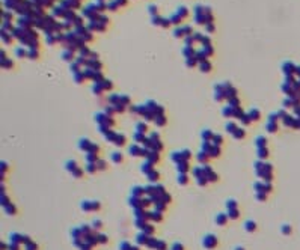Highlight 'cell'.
I'll return each instance as SVG.
<instances>
[{"label":"cell","mask_w":300,"mask_h":250,"mask_svg":"<svg viewBox=\"0 0 300 250\" xmlns=\"http://www.w3.org/2000/svg\"><path fill=\"white\" fill-rule=\"evenodd\" d=\"M193 33H195L193 32V27L189 26V24H186V26H181V27L175 29L173 36L175 38H186V36H190V35H193Z\"/></svg>","instance_id":"cell-1"},{"label":"cell","mask_w":300,"mask_h":250,"mask_svg":"<svg viewBox=\"0 0 300 250\" xmlns=\"http://www.w3.org/2000/svg\"><path fill=\"white\" fill-rule=\"evenodd\" d=\"M100 202H97V200H92V202H87V200H85L83 203H82V209H85V211H97V209H100Z\"/></svg>","instance_id":"cell-2"},{"label":"cell","mask_w":300,"mask_h":250,"mask_svg":"<svg viewBox=\"0 0 300 250\" xmlns=\"http://www.w3.org/2000/svg\"><path fill=\"white\" fill-rule=\"evenodd\" d=\"M204 176L207 178L208 181H211V182H216V181L219 179L217 173H216L211 167H208V166H204Z\"/></svg>","instance_id":"cell-3"},{"label":"cell","mask_w":300,"mask_h":250,"mask_svg":"<svg viewBox=\"0 0 300 250\" xmlns=\"http://www.w3.org/2000/svg\"><path fill=\"white\" fill-rule=\"evenodd\" d=\"M217 238H216V235H207L205 238H204V247L205 249H214L216 246H217Z\"/></svg>","instance_id":"cell-4"},{"label":"cell","mask_w":300,"mask_h":250,"mask_svg":"<svg viewBox=\"0 0 300 250\" xmlns=\"http://www.w3.org/2000/svg\"><path fill=\"white\" fill-rule=\"evenodd\" d=\"M296 65H293L291 62H285L284 65H282V71H284V74L287 75V77H290L291 74H294L296 73Z\"/></svg>","instance_id":"cell-5"},{"label":"cell","mask_w":300,"mask_h":250,"mask_svg":"<svg viewBox=\"0 0 300 250\" xmlns=\"http://www.w3.org/2000/svg\"><path fill=\"white\" fill-rule=\"evenodd\" d=\"M15 54H17V57H26L29 54V50H26L24 45H18L15 48Z\"/></svg>","instance_id":"cell-6"},{"label":"cell","mask_w":300,"mask_h":250,"mask_svg":"<svg viewBox=\"0 0 300 250\" xmlns=\"http://www.w3.org/2000/svg\"><path fill=\"white\" fill-rule=\"evenodd\" d=\"M176 169H178V172L180 173H187L189 172V161H181V163H178L176 164Z\"/></svg>","instance_id":"cell-7"},{"label":"cell","mask_w":300,"mask_h":250,"mask_svg":"<svg viewBox=\"0 0 300 250\" xmlns=\"http://www.w3.org/2000/svg\"><path fill=\"white\" fill-rule=\"evenodd\" d=\"M74 51L73 50H68V48H65V51L62 53V59L64 60H66V62H71L73 59H74Z\"/></svg>","instance_id":"cell-8"},{"label":"cell","mask_w":300,"mask_h":250,"mask_svg":"<svg viewBox=\"0 0 300 250\" xmlns=\"http://www.w3.org/2000/svg\"><path fill=\"white\" fill-rule=\"evenodd\" d=\"M248 115H249V118H250L252 122H253V121H259V118H261V112L257 110V109H252Z\"/></svg>","instance_id":"cell-9"},{"label":"cell","mask_w":300,"mask_h":250,"mask_svg":"<svg viewBox=\"0 0 300 250\" xmlns=\"http://www.w3.org/2000/svg\"><path fill=\"white\" fill-rule=\"evenodd\" d=\"M91 145H92V142L91 140H86V139H82L80 140V143H78V148L80 149H83V151H89V148H91Z\"/></svg>","instance_id":"cell-10"},{"label":"cell","mask_w":300,"mask_h":250,"mask_svg":"<svg viewBox=\"0 0 300 250\" xmlns=\"http://www.w3.org/2000/svg\"><path fill=\"white\" fill-rule=\"evenodd\" d=\"M113 143L116 145V146H124V145H125V136L116 134V137H115V140H113Z\"/></svg>","instance_id":"cell-11"},{"label":"cell","mask_w":300,"mask_h":250,"mask_svg":"<svg viewBox=\"0 0 300 250\" xmlns=\"http://www.w3.org/2000/svg\"><path fill=\"white\" fill-rule=\"evenodd\" d=\"M154 121H155V125H157V127H163V125H166V122H167L164 115H158V116H155V119H154Z\"/></svg>","instance_id":"cell-12"},{"label":"cell","mask_w":300,"mask_h":250,"mask_svg":"<svg viewBox=\"0 0 300 250\" xmlns=\"http://www.w3.org/2000/svg\"><path fill=\"white\" fill-rule=\"evenodd\" d=\"M228 219H229V217L226 216V214H219V216L216 217V223H217V225L225 226V225H226V221H228Z\"/></svg>","instance_id":"cell-13"},{"label":"cell","mask_w":300,"mask_h":250,"mask_svg":"<svg viewBox=\"0 0 300 250\" xmlns=\"http://www.w3.org/2000/svg\"><path fill=\"white\" fill-rule=\"evenodd\" d=\"M244 229L248 232H255V230H257V223L252 221V220H248V221H246V225H244Z\"/></svg>","instance_id":"cell-14"},{"label":"cell","mask_w":300,"mask_h":250,"mask_svg":"<svg viewBox=\"0 0 300 250\" xmlns=\"http://www.w3.org/2000/svg\"><path fill=\"white\" fill-rule=\"evenodd\" d=\"M169 20H171V23H172V24H175V26H180V24L183 23V18H181V17H180L178 14H176V12H175L173 15H171V17H169Z\"/></svg>","instance_id":"cell-15"},{"label":"cell","mask_w":300,"mask_h":250,"mask_svg":"<svg viewBox=\"0 0 300 250\" xmlns=\"http://www.w3.org/2000/svg\"><path fill=\"white\" fill-rule=\"evenodd\" d=\"M199 68H201L202 73H210V71H211V64H210L208 60L201 62V64H199Z\"/></svg>","instance_id":"cell-16"},{"label":"cell","mask_w":300,"mask_h":250,"mask_svg":"<svg viewBox=\"0 0 300 250\" xmlns=\"http://www.w3.org/2000/svg\"><path fill=\"white\" fill-rule=\"evenodd\" d=\"M12 33H9V32H5V30H2V41H5L6 44H11L12 42Z\"/></svg>","instance_id":"cell-17"},{"label":"cell","mask_w":300,"mask_h":250,"mask_svg":"<svg viewBox=\"0 0 300 250\" xmlns=\"http://www.w3.org/2000/svg\"><path fill=\"white\" fill-rule=\"evenodd\" d=\"M110 160H112L113 163H121V161H122V154L118 152V151H116V152H112Z\"/></svg>","instance_id":"cell-18"},{"label":"cell","mask_w":300,"mask_h":250,"mask_svg":"<svg viewBox=\"0 0 300 250\" xmlns=\"http://www.w3.org/2000/svg\"><path fill=\"white\" fill-rule=\"evenodd\" d=\"M146 157H148V161L154 164V163L157 161V160H158V152H155V151H151V152H149Z\"/></svg>","instance_id":"cell-19"},{"label":"cell","mask_w":300,"mask_h":250,"mask_svg":"<svg viewBox=\"0 0 300 250\" xmlns=\"http://www.w3.org/2000/svg\"><path fill=\"white\" fill-rule=\"evenodd\" d=\"M158 178H160V173H158L157 170H152V172H149V173H148V179L151 181V182L158 181Z\"/></svg>","instance_id":"cell-20"},{"label":"cell","mask_w":300,"mask_h":250,"mask_svg":"<svg viewBox=\"0 0 300 250\" xmlns=\"http://www.w3.org/2000/svg\"><path fill=\"white\" fill-rule=\"evenodd\" d=\"M176 14H178L181 18L184 20V18H186V17L189 15V11H187V8H186V6H180V8H178V11H176Z\"/></svg>","instance_id":"cell-21"},{"label":"cell","mask_w":300,"mask_h":250,"mask_svg":"<svg viewBox=\"0 0 300 250\" xmlns=\"http://www.w3.org/2000/svg\"><path fill=\"white\" fill-rule=\"evenodd\" d=\"M228 217H229V219H234V220H237L238 217H240V212H238V209H237V208H234V209H228Z\"/></svg>","instance_id":"cell-22"},{"label":"cell","mask_w":300,"mask_h":250,"mask_svg":"<svg viewBox=\"0 0 300 250\" xmlns=\"http://www.w3.org/2000/svg\"><path fill=\"white\" fill-rule=\"evenodd\" d=\"M27 57H30V59H38V57H39V50H38V48H29Z\"/></svg>","instance_id":"cell-23"},{"label":"cell","mask_w":300,"mask_h":250,"mask_svg":"<svg viewBox=\"0 0 300 250\" xmlns=\"http://www.w3.org/2000/svg\"><path fill=\"white\" fill-rule=\"evenodd\" d=\"M258 157H259L261 160L267 158V157H269V149H267V148H258Z\"/></svg>","instance_id":"cell-24"},{"label":"cell","mask_w":300,"mask_h":250,"mask_svg":"<svg viewBox=\"0 0 300 250\" xmlns=\"http://www.w3.org/2000/svg\"><path fill=\"white\" fill-rule=\"evenodd\" d=\"M178 182H180V185H186V184L189 182V176H187V173H180V176H178Z\"/></svg>","instance_id":"cell-25"},{"label":"cell","mask_w":300,"mask_h":250,"mask_svg":"<svg viewBox=\"0 0 300 250\" xmlns=\"http://www.w3.org/2000/svg\"><path fill=\"white\" fill-rule=\"evenodd\" d=\"M142 166H143V167H142V172L146 173V175H148L149 172H152V170H154V169H152V163H149V161H148V163H143Z\"/></svg>","instance_id":"cell-26"},{"label":"cell","mask_w":300,"mask_h":250,"mask_svg":"<svg viewBox=\"0 0 300 250\" xmlns=\"http://www.w3.org/2000/svg\"><path fill=\"white\" fill-rule=\"evenodd\" d=\"M237 128H238V127H237L234 122H228V124H226V131L229 133V134H234Z\"/></svg>","instance_id":"cell-27"},{"label":"cell","mask_w":300,"mask_h":250,"mask_svg":"<svg viewBox=\"0 0 300 250\" xmlns=\"http://www.w3.org/2000/svg\"><path fill=\"white\" fill-rule=\"evenodd\" d=\"M213 137H214V134H213V131H211V130H205L204 133H202V139H204L205 142H207V139L213 140Z\"/></svg>","instance_id":"cell-28"},{"label":"cell","mask_w":300,"mask_h":250,"mask_svg":"<svg viewBox=\"0 0 300 250\" xmlns=\"http://www.w3.org/2000/svg\"><path fill=\"white\" fill-rule=\"evenodd\" d=\"M196 64H198L196 57H186V65H187L189 68H193V66H196Z\"/></svg>","instance_id":"cell-29"},{"label":"cell","mask_w":300,"mask_h":250,"mask_svg":"<svg viewBox=\"0 0 300 250\" xmlns=\"http://www.w3.org/2000/svg\"><path fill=\"white\" fill-rule=\"evenodd\" d=\"M118 8H119V5H118L116 0H112V2L107 3V11H116Z\"/></svg>","instance_id":"cell-30"},{"label":"cell","mask_w":300,"mask_h":250,"mask_svg":"<svg viewBox=\"0 0 300 250\" xmlns=\"http://www.w3.org/2000/svg\"><path fill=\"white\" fill-rule=\"evenodd\" d=\"M97 170H98V167H97V163H89L86 166V172H89V173H95Z\"/></svg>","instance_id":"cell-31"},{"label":"cell","mask_w":300,"mask_h":250,"mask_svg":"<svg viewBox=\"0 0 300 250\" xmlns=\"http://www.w3.org/2000/svg\"><path fill=\"white\" fill-rule=\"evenodd\" d=\"M255 145H257L258 148H266V137H258L257 140H255Z\"/></svg>","instance_id":"cell-32"},{"label":"cell","mask_w":300,"mask_h":250,"mask_svg":"<svg viewBox=\"0 0 300 250\" xmlns=\"http://www.w3.org/2000/svg\"><path fill=\"white\" fill-rule=\"evenodd\" d=\"M97 240H98L100 244H107V243H109L107 237H106L104 234H97Z\"/></svg>","instance_id":"cell-33"},{"label":"cell","mask_w":300,"mask_h":250,"mask_svg":"<svg viewBox=\"0 0 300 250\" xmlns=\"http://www.w3.org/2000/svg\"><path fill=\"white\" fill-rule=\"evenodd\" d=\"M74 78L77 80V83H83V80H85L86 77H85V74H83V71H78V73L74 74Z\"/></svg>","instance_id":"cell-34"},{"label":"cell","mask_w":300,"mask_h":250,"mask_svg":"<svg viewBox=\"0 0 300 250\" xmlns=\"http://www.w3.org/2000/svg\"><path fill=\"white\" fill-rule=\"evenodd\" d=\"M244 134H246V133H244V130H243V128H237V130H235V133H234L232 136H234L235 139H243V137H244Z\"/></svg>","instance_id":"cell-35"},{"label":"cell","mask_w":300,"mask_h":250,"mask_svg":"<svg viewBox=\"0 0 300 250\" xmlns=\"http://www.w3.org/2000/svg\"><path fill=\"white\" fill-rule=\"evenodd\" d=\"M163 17H160V15H155V17H152V24L154 26H162L163 24Z\"/></svg>","instance_id":"cell-36"},{"label":"cell","mask_w":300,"mask_h":250,"mask_svg":"<svg viewBox=\"0 0 300 250\" xmlns=\"http://www.w3.org/2000/svg\"><path fill=\"white\" fill-rule=\"evenodd\" d=\"M2 68H12V60L9 57L2 59Z\"/></svg>","instance_id":"cell-37"},{"label":"cell","mask_w":300,"mask_h":250,"mask_svg":"<svg viewBox=\"0 0 300 250\" xmlns=\"http://www.w3.org/2000/svg\"><path fill=\"white\" fill-rule=\"evenodd\" d=\"M210 155H211V157H219V155H220V146H216V145H214L213 148H211V151H210Z\"/></svg>","instance_id":"cell-38"},{"label":"cell","mask_w":300,"mask_h":250,"mask_svg":"<svg viewBox=\"0 0 300 250\" xmlns=\"http://www.w3.org/2000/svg\"><path fill=\"white\" fill-rule=\"evenodd\" d=\"M145 193V189H142V187H136V189H133V194L136 196V198H140Z\"/></svg>","instance_id":"cell-39"},{"label":"cell","mask_w":300,"mask_h":250,"mask_svg":"<svg viewBox=\"0 0 300 250\" xmlns=\"http://www.w3.org/2000/svg\"><path fill=\"white\" fill-rule=\"evenodd\" d=\"M77 167H78V166H77V163H76V161H68V163H66V169H68V170L71 172V173L76 170Z\"/></svg>","instance_id":"cell-40"},{"label":"cell","mask_w":300,"mask_h":250,"mask_svg":"<svg viewBox=\"0 0 300 250\" xmlns=\"http://www.w3.org/2000/svg\"><path fill=\"white\" fill-rule=\"evenodd\" d=\"M101 86L104 87V91H109V89H112V86H113V84H112L110 80H106V78H104L103 82H101Z\"/></svg>","instance_id":"cell-41"},{"label":"cell","mask_w":300,"mask_h":250,"mask_svg":"<svg viewBox=\"0 0 300 250\" xmlns=\"http://www.w3.org/2000/svg\"><path fill=\"white\" fill-rule=\"evenodd\" d=\"M134 140H137V143H140V142H145L146 137H145L143 133H136V134H134Z\"/></svg>","instance_id":"cell-42"},{"label":"cell","mask_w":300,"mask_h":250,"mask_svg":"<svg viewBox=\"0 0 300 250\" xmlns=\"http://www.w3.org/2000/svg\"><path fill=\"white\" fill-rule=\"evenodd\" d=\"M213 142H214V145H216V146H220V145H222V142H223V137H222V136H219V134H214Z\"/></svg>","instance_id":"cell-43"},{"label":"cell","mask_w":300,"mask_h":250,"mask_svg":"<svg viewBox=\"0 0 300 250\" xmlns=\"http://www.w3.org/2000/svg\"><path fill=\"white\" fill-rule=\"evenodd\" d=\"M136 128H137V133H146V125L145 124H142V122H139V124H136Z\"/></svg>","instance_id":"cell-44"},{"label":"cell","mask_w":300,"mask_h":250,"mask_svg":"<svg viewBox=\"0 0 300 250\" xmlns=\"http://www.w3.org/2000/svg\"><path fill=\"white\" fill-rule=\"evenodd\" d=\"M198 160H199L201 163H204L205 160H208V154H207V152H204V151H201V152L198 154Z\"/></svg>","instance_id":"cell-45"},{"label":"cell","mask_w":300,"mask_h":250,"mask_svg":"<svg viewBox=\"0 0 300 250\" xmlns=\"http://www.w3.org/2000/svg\"><path fill=\"white\" fill-rule=\"evenodd\" d=\"M240 122H241L243 125H249L252 121H250V118H249V115H243L241 118H240Z\"/></svg>","instance_id":"cell-46"},{"label":"cell","mask_w":300,"mask_h":250,"mask_svg":"<svg viewBox=\"0 0 300 250\" xmlns=\"http://www.w3.org/2000/svg\"><path fill=\"white\" fill-rule=\"evenodd\" d=\"M26 249H27V250H36V249H38V244L33 243V241L30 240L29 243H26Z\"/></svg>","instance_id":"cell-47"},{"label":"cell","mask_w":300,"mask_h":250,"mask_svg":"<svg viewBox=\"0 0 300 250\" xmlns=\"http://www.w3.org/2000/svg\"><path fill=\"white\" fill-rule=\"evenodd\" d=\"M148 12L151 14L152 17L158 15V11H157V6H155V5H151V6H148Z\"/></svg>","instance_id":"cell-48"},{"label":"cell","mask_w":300,"mask_h":250,"mask_svg":"<svg viewBox=\"0 0 300 250\" xmlns=\"http://www.w3.org/2000/svg\"><path fill=\"white\" fill-rule=\"evenodd\" d=\"M97 167H98V170H104V169L107 167V163H106L104 160H98V161H97Z\"/></svg>","instance_id":"cell-49"},{"label":"cell","mask_w":300,"mask_h":250,"mask_svg":"<svg viewBox=\"0 0 300 250\" xmlns=\"http://www.w3.org/2000/svg\"><path fill=\"white\" fill-rule=\"evenodd\" d=\"M205 30H207L208 33H213V32L216 30V26H214V23H208V24H205Z\"/></svg>","instance_id":"cell-50"},{"label":"cell","mask_w":300,"mask_h":250,"mask_svg":"<svg viewBox=\"0 0 300 250\" xmlns=\"http://www.w3.org/2000/svg\"><path fill=\"white\" fill-rule=\"evenodd\" d=\"M276 128H278L276 122H269V124H267V130H269L270 133H275V131H276Z\"/></svg>","instance_id":"cell-51"},{"label":"cell","mask_w":300,"mask_h":250,"mask_svg":"<svg viewBox=\"0 0 300 250\" xmlns=\"http://www.w3.org/2000/svg\"><path fill=\"white\" fill-rule=\"evenodd\" d=\"M100 151V146L97 145V143H92L91 145V148H89V151H87V152H91V154H97Z\"/></svg>","instance_id":"cell-52"},{"label":"cell","mask_w":300,"mask_h":250,"mask_svg":"<svg viewBox=\"0 0 300 250\" xmlns=\"http://www.w3.org/2000/svg\"><path fill=\"white\" fill-rule=\"evenodd\" d=\"M5 211H6V212L11 216V214H12V212H15L17 209H15V207H14L12 203H9V205H6V207H5Z\"/></svg>","instance_id":"cell-53"},{"label":"cell","mask_w":300,"mask_h":250,"mask_svg":"<svg viewBox=\"0 0 300 250\" xmlns=\"http://www.w3.org/2000/svg\"><path fill=\"white\" fill-rule=\"evenodd\" d=\"M226 207H228V209H234V208H237V202L232 200V199H229L228 203H226Z\"/></svg>","instance_id":"cell-54"},{"label":"cell","mask_w":300,"mask_h":250,"mask_svg":"<svg viewBox=\"0 0 300 250\" xmlns=\"http://www.w3.org/2000/svg\"><path fill=\"white\" fill-rule=\"evenodd\" d=\"M73 175H74L76 178H82V176H83V170H82V169H80V167H77V169H76V170L73 172Z\"/></svg>","instance_id":"cell-55"},{"label":"cell","mask_w":300,"mask_h":250,"mask_svg":"<svg viewBox=\"0 0 300 250\" xmlns=\"http://www.w3.org/2000/svg\"><path fill=\"white\" fill-rule=\"evenodd\" d=\"M155 249H157V250H166V243H164V241H158L157 246H155Z\"/></svg>","instance_id":"cell-56"},{"label":"cell","mask_w":300,"mask_h":250,"mask_svg":"<svg viewBox=\"0 0 300 250\" xmlns=\"http://www.w3.org/2000/svg\"><path fill=\"white\" fill-rule=\"evenodd\" d=\"M101 226H103V223H101L100 220H95V221H94V229H95V230L101 229Z\"/></svg>","instance_id":"cell-57"},{"label":"cell","mask_w":300,"mask_h":250,"mask_svg":"<svg viewBox=\"0 0 300 250\" xmlns=\"http://www.w3.org/2000/svg\"><path fill=\"white\" fill-rule=\"evenodd\" d=\"M183 249H184V247H183L180 243H175V244L172 246V250H183Z\"/></svg>","instance_id":"cell-58"},{"label":"cell","mask_w":300,"mask_h":250,"mask_svg":"<svg viewBox=\"0 0 300 250\" xmlns=\"http://www.w3.org/2000/svg\"><path fill=\"white\" fill-rule=\"evenodd\" d=\"M116 2H118L119 6H125L127 5V0H116Z\"/></svg>","instance_id":"cell-59"},{"label":"cell","mask_w":300,"mask_h":250,"mask_svg":"<svg viewBox=\"0 0 300 250\" xmlns=\"http://www.w3.org/2000/svg\"><path fill=\"white\" fill-rule=\"evenodd\" d=\"M284 232H285V234H288V232H290V228H288V225H285V226H284Z\"/></svg>","instance_id":"cell-60"},{"label":"cell","mask_w":300,"mask_h":250,"mask_svg":"<svg viewBox=\"0 0 300 250\" xmlns=\"http://www.w3.org/2000/svg\"><path fill=\"white\" fill-rule=\"evenodd\" d=\"M130 250H140V249H139L137 246H131V249H130Z\"/></svg>","instance_id":"cell-61"},{"label":"cell","mask_w":300,"mask_h":250,"mask_svg":"<svg viewBox=\"0 0 300 250\" xmlns=\"http://www.w3.org/2000/svg\"><path fill=\"white\" fill-rule=\"evenodd\" d=\"M235 250H244V249H241V247H237Z\"/></svg>","instance_id":"cell-62"}]
</instances>
